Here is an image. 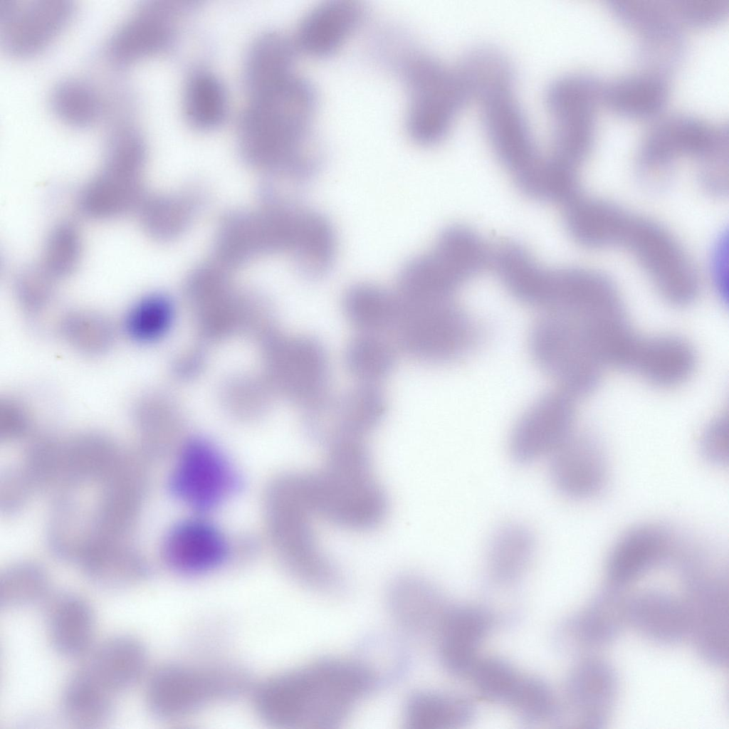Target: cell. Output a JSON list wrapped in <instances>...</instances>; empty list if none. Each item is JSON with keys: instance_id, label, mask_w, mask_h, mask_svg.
Listing matches in <instances>:
<instances>
[{"instance_id": "cell-21", "label": "cell", "mask_w": 729, "mask_h": 729, "mask_svg": "<svg viewBox=\"0 0 729 729\" xmlns=\"http://www.w3.org/2000/svg\"><path fill=\"white\" fill-rule=\"evenodd\" d=\"M696 364L693 347L673 335H637L624 370L659 388L677 387L688 379Z\"/></svg>"}, {"instance_id": "cell-41", "label": "cell", "mask_w": 729, "mask_h": 729, "mask_svg": "<svg viewBox=\"0 0 729 729\" xmlns=\"http://www.w3.org/2000/svg\"><path fill=\"white\" fill-rule=\"evenodd\" d=\"M396 346L384 335L360 332L346 347L345 365L359 382L379 384L394 369Z\"/></svg>"}, {"instance_id": "cell-35", "label": "cell", "mask_w": 729, "mask_h": 729, "mask_svg": "<svg viewBox=\"0 0 729 729\" xmlns=\"http://www.w3.org/2000/svg\"><path fill=\"white\" fill-rule=\"evenodd\" d=\"M114 696L83 667L69 679L63 690L62 711L76 727L97 728L112 718Z\"/></svg>"}, {"instance_id": "cell-39", "label": "cell", "mask_w": 729, "mask_h": 729, "mask_svg": "<svg viewBox=\"0 0 729 729\" xmlns=\"http://www.w3.org/2000/svg\"><path fill=\"white\" fill-rule=\"evenodd\" d=\"M471 706L464 699L436 691L411 694L403 710V722L409 729H444L466 723Z\"/></svg>"}, {"instance_id": "cell-43", "label": "cell", "mask_w": 729, "mask_h": 729, "mask_svg": "<svg viewBox=\"0 0 729 729\" xmlns=\"http://www.w3.org/2000/svg\"><path fill=\"white\" fill-rule=\"evenodd\" d=\"M172 308L169 300L157 294L142 297L127 311L124 330L137 343H150L165 335L172 321Z\"/></svg>"}, {"instance_id": "cell-10", "label": "cell", "mask_w": 729, "mask_h": 729, "mask_svg": "<svg viewBox=\"0 0 729 729\" xmlns=\"http://www.w3.org/2000/svg\"><path fill=\"white\" fill-rule=\"evenodd\" d=\"M604 86L594 77L582 73L560 75L545 91L552 118L549 159L572 170H580L592 145L595 110L603 100Z\"/></svg>"}, {"instance_id": "cell-45", "label": "cell", "mask_w": 729, "mask_h": 729, "mask_svg": "<svg viewBox=\"0 0 729 729\" xmlns=\"http://www.w3.org/2000/svg\"><path fill=\"white\" fill-rule=\"evenodd\" d=\"M82 243L78 229L68 223L56 226L48 235L41 267L54 279L70 275L77 267Z\"/></svg>"}, {"instance_id": "cell-27", "label": "cell", "mask_w": 729, "mask_h": 729, "mask_svg": "<svg viewBox=\"0 0 729 729\" xmlns=\"http://www.w3.org/2000/svg\"><path fill=\"white\" fill-rule=\"evenodd\" d=\"M439 592L426 579L414 574L396 577L387 592V607L397 624L412 636L437 632L446 612Z\"/></svg>"}, {"instance_id": "cell-47", "label": "cell", "mask_w": 729, "mask_h": 729, "mask_svg": "<svg viewBox=\"0 0 729 729\" xmlns=\"http://www.w3.org/2000/svg\"><path fill=\"white\" fill-rule=\"evenodd\" d=\"M48 592V581L43 572L29 566L6 572L0 582V605L16 608L35 604Z\"/></svg>"}, {"instance_id": "cell-7", "label": "cell", "mask_w": 729, "mask_h": 729, "mask_svg": "<svg viewBox=\"0 0 729 729\" xmlns=\"http://www.w3.org/2000/svg\"><path fill=\"white\" fill-rule=\"evenodd\" d=\"M248 678L225 664H169L156 669L147 683L146 703L156 718H185L241 693Z\"/></svg>"}, {"instance_id": "cell-17", "label": "cell", "mask_w": 729, "mask_h": 729, "mask_svg": "<svg viewBox=\"0 0 729 729\" xmlns=\"http://www.w3.org/2000/svg\"><path fill=\"white\" fill-rule=\"evenodd\" d=\"M72 12L66 1H0V23L6 49L24 56L38 52L65 26Z\"/></svg>"}, {"instance_id": "cell-12", "label": "cell", "mask_w": 729, "mask_h": 729, "mask_svg": "<svg viewBox=\"0 0 729 729\" xmlns=\"http://www.w3.org/2000/svg\"><path fill=\"white\" fill-rule=\"evenodd\" d=\"M482 120L493 152L525 196L535 199L545 172V157L512 90L485 98Z\"/></svg>"}, {"instance_id": "cell-36", "label": "cell", "mask_w": 729, "mask_h": 729, "mask_svg": "<svg viewBox=\"0 0 729 729\" xmlns=\"http://www.w3.org/2000/svg\"><path fill=\"white\" fill-rule=\"evenodd\" d=\"M470 98L480 100L495 93L512 90L513 66L498 49L480 46L466 52L456 66Z\"/></svg>"}, {"instance_id": "cell-51", "label": "cell", "mask_w": 729, "mask_h": 729, "mask_svg": "<svg viewBox=\"0 0 729 729\" xmlns=\"http://www.w3.org/2000/svg\"><path fill=\"white\" fill-rule=\"evenodd\" d=\"M145 159V145L139 134L130 128L118 130L107 147L103 168L137 177Z\"/></svg>"}, {"instance_id": "cell-38", "label": "cell", "mask_w": 729, "mask_h": 729, "mask_svg": "<svg viewBox=\"0 0 729 729\" xmlns=\"http://www.w3.org/2000/svg\"><path fill=\"white\" fill-rule=\"evenodd\" d=\"M139 189L137 177L103 169L82 190L80 206L90 217H115L134 207Z\"/></svg>"}, {"instance_id": "cell-54", "label": "cell", "mask_w": 729, "mask_h": 729, "mask_svg": "<svg viewBox=\"0 0 729 729\" xmlns=\"http://www.w3.org/2000/svg\"><path fill=\"white\" fill-rule=\"evenodd\" d=\"M728 437L726 416L711 421L701 436V449L703 456L714 464H726L728 461Z\"/></svg>"}, {"instance_id": "cell-32", "label": "cell", "mask_w": 729, "mask_h": 729, "mask_svg": "<svg viewBox=\"0 0 729 729\" xmlns=\"http://www.w3.org/2000/svg\"><path fill=\"white\" fill-rule=\"evenodd\" d=\"M346 318L360 332L382 334L393 331L401 311L397 292L382 286L357 283L350 287L342 300Z\"/></svg>"}, {"instance_id": "cell-28", "label": "cell", "mask_w": 729, "mask_h": 729, "mask_svg": "<svg viewBox=\"0 0 729 729\" xmlns=\"http://www.w3.org/2000/svg\"><path fill=\"white\" fill-rule=\"evenodd\" d=\"M628 614L629 624L657 644H676L688 634L682 599L664 590L648 589L630 597Z\"/></svg>"}, {"instance_id": "cell-50", "label": "cell", "mask_w": 729, "mask_h": 729, "mask_svg": "<svg viewBox=\"0 0 729 729\" xmlns=\"http://www.w3.org/2000/svg\"><path fill=\"white\" fill-rule=\"evenodd\" d=\"M484 696L505 701L520 673L497 658H478L468 674Z\"/></svg>"}, {"instance_id": "cell-4", "label": "cell", "mask_w": 729, "mask_h": 729, "mask_svg": "<svg viewBox=\"0 0 729 729\" xmlns=\"http://www.w3.org/2000/svg\"><path fill=\"white\" fill-rule=\"evenodd\" d=\"M303 473L287 474L273 486V533L281 561L301 584L330 592L342 584L340 572L318 545Z\"/></svg>"}, {"instance_id": "cell-16", "label": "cell", "mask_w": 729, "mask_h": 729, "mask_svg": "<svg viewBox=\"0 0 729 729\" xmlns=\"http://www.w3.org/2000/svg\"><path fill=\"white\" fill-rule=\"evenodd\" d=\"M577 399L562 390L540 397L521 415L510 439L514 461L527 464L550 456L575 431Z\"/></svg>"}, {"instance_id": "cell-24", "label": "cell", "mask_w": 729, "mask_h": 729, "mask_svg": "<svg viewBox=\"0 0 729 729\" xmlns=\"http://www.w3.org/2000/svg\"><path fill=\"white\" fill-rule=\"evenodd\" d=\"M280 372L284 389L304 408L329 392V357L317 338L301 337L288 341L281 352Z\"/></svg>"}, {"instance_id": "cell-11", "label": "cell", "mask_w": 729, "mask_h": 729, "mask_svg": "<svg viewBox=\"0 0 729 729\" xmlns=\"http://www.w3.org/2000/svg\"><path fill=\"white\" fill-rule=\"evenodd\" d=\"M682 567L688 635L703 661L724 666L729 656L728 575L698 557L686 561Z\"/></svg>"}, {"instance_id": "cell-40", "label": "cell", "mask_w": 729, "mask_h": 729, "mask_svg": "<svg viewBox=\"0 0 729 729\" xmlns=\"http://www.w3.org/2000/svg\"><path fill=\"white\" fill-rule=\"evenodd\" d=\"M295 246L305 276L312 279L326 276L333 266L337 249L335 232L329 219L318 211H305Z\"/></svg>"}, {"instance_id": "cell-37", "label": "cell", "mask_w": 729, "mask_h": 729, "mask_svg": "<svg viewBox=\"0 0 729 729\" xmlns=\"http://www.w3.org/2000/svg\"><path fill=\"white\" fill-rule=\"evenodd\" d=\"M668 94L666 80L658 74L620 78L604 86L603 101L622 115L644 117L664 105Z\"/></svg>"}, {"instance_id": "cell-15", "label": "cell", "mask_w": 729, "mask_h": 729, "mask_svg": "<svg viewBox=\"0 0 729 729\" xmlns=\"http://www.w3.org/2000/svg\"><path fill=\"white\" fill-rule=\"evenodd\" d=\"M240 486L239 476L229 460L201 439L184 445L169 481L174 496L199 513L215 509Z\"/></svg>"}, {"instance_id": "cell-48", "label": "cell", "mask_w": 729, "mask_h": 729, "mask_svg": "<svg viewBox=\"0 0 729 729\" xmlns=\"http://www.w3.org/2000/svg\"><path fill=\"white\" fill-rule=\"evenodd\" d=\"M357 658L372 673L380 686L398 678L407 661L402 646L386 637H374L364 642Z\"/></svg>"}, {"instance_id": "cell-53", "label": "cell", "mask_w": 729, "mask_h": 729, "mask_svg": "<svg viewBox=\"0 0 729 729\" xmlns=\"http://www.w3.org/2000/svg\"><path fill=\"white\" fill-rule=\"evenodd\" d=\"M673 6L679 21L707 25L724 16L728 9V0H681L673 2Z\"/></svg>"}, {"instance_id": "cell-52", "label": "cell", "mask_w": 729, "mask_h": 729, "mask_svg": "<svg viewBox=\"0 0 729 729\" xmlns=\"http://www.w3.org/2000/svg\"><path fill=\"white\" fill-rule=\"evenodd\" d=\"M53 279L41 266L24 270L16 282L18 300L28 308L41 307L50 297Z\"/></svg>"}, {"instance_id": "cell-9", "label": "cell", "mask_w": 729, "mask_h": 729, "mask_svg": "<svg viewBox=\"0 0 729 729\" xmlns=\"http://www.w3.org/2000/svg\"><path fill=\"white\" fill-rule=\"evenodd\" d=\"M614 246L629 250L668 304L684 307L699 292L698 275L676 239L656 222L626 211L616 232Z\"/></svg>"}, {"instance_id": "cell-14", "label": "cell", "mask_w": 729, "mask_h": 729, "mask_svg": "<svg viewBox=\"0 0 729 729\" xmlns=\"http://www.w3.org/2000/svg\"><path fill=\"white\" fill-rule=\"evenodd\" d=\"M718 127L696 117L674 114L660 119L646 132L638 154L639 179L651 191L665 189L674 164L683 156L701 160L714 146Z\"/></svg>"}, {"instance_id": "cell-2", "label": "cell", "mask_w": 729, "mask_h": 729, "mask_svg": "<svg viewBox=\"0 0 729 729\" xmlns=\"http://www.w3.org/2000/svg\"><path fill=\"white\" fill-rule=\"evenodd\" d=\"M325 466L305 472L308 500L316 516L337 527L367 531L379 526L389 508L364 441L334 445Z\"/></svg>"}, {"instance_id": "cell-33", "label": "cell", "mask_w": 729, "mask_h": 729, "mask_svg": "<svg viewBox=\"0 0 729 729\" xmlns=\"http://www.w3.org/2000/svg\"><path fill=\"white\" fill-rule=\"evenodd\" d=\"M536 550L533 532L520 523H508L491 535L486 562L490 577L500 583L518 580L529 567Z\"/></svg>"}, {"instance_id": "cell-18", "label": "cell", "mask_w": 729, "mask_h": 729, "mask_svg": "<svg viewBox=\"0 0 729 729\" xmlns=\"http://www.w3.org/2000/svg\"><path fill=\"white\" fill-rule=\"evenodd\" d=\"M187 8L178 1L145 2L113 35L111 56L125 63L163 51L174 38Z\"/></svg>"}, {"instance_id": "cell-30", "label": "cell", "mask_w": 729, "mask_h": 729, "mask_svg": "<svg viewBox=\"0 0 729 729\" xmlns=\"http://www.w3.org/2000/svg\"><path fill=\"white\" fill-rule=\"evenodd\" d=\"M147 662L143 644L134 637L120 635L103 642L84 668L100 685L115 696L139 681Z\"/></svg>"}, {"instance_id": "cell-1", "label": "cell", "mask_w": 729, "mask_h": 729, "mask_svg": "<svg viewBox=\"0 0 729 729\" xmlns=\"http://www.w3.org/2000/svg\"><path fill=\"white\" fill-rule=\"evenodd\" d=\"M379 686L357 657L323 658L263 681L254 690L253 705L261 718L276 727L327 729Z\"/></svg>"}, {"instance_id": "cell-26", "label": "cell", "mask_w": 729, "mask_h": 729, "mask_svg": "<svg viewBox=\"0 0 729 729\" xmlns=\"http://www.w3.org/2000/svg\"><path fill=\"white\" fill-rule=\"evenodd\" d=\"M622 589L609 584L567 622V635L575 648L596 650L619 636L629 624V597Z\"/></svg>"}, {"instance_id": "cell-44", "label": "cell", "mask_w": 729, "mask_h": 729, "mask_svg": "<svg viewBox=\"0 0 729 729\" xmlns=\"http://www.w3.org/2000/svg\"><path fill=\"white\" fill-rule=\"evenodd\" d=\"M51 103L60 119L76 126L92 123L100 110L99 100L94 91L77 80L59 83L52 92Z\"/></svg>"}, {"instance_id": "cell-8", "label": "cell", "mask_w": 729, "mask_h": 729, "mask_svg": "<svg viewBox=\"0 0 729 729\" xmlns=\"http://www.w3.org/2000/svg\"><path fill=\"white\" fill-rule=\"evenodd\" d=\"M403 74L409 98V135L421 145L439 142L470 98L456 67L419 54L408 59Z\"/></svg>"}, {"instance_id": "cell-55", "label": "cell", "mask_w": 729, "mask_h": 729, "mask_svg": "<svg viewBox=\"0 0 729 729\" xmlns=\"http://www.w3.org/2000/svg\"><path fill=\"white\" fill-rule=\"evenodd\" d=\"M711 272L715 288L723 299L727 298L728 234L717 240L711 256Z\"/></svg>"}, {"instance_id": "cell-42", "label": "cell", "mask_w": 729, "mask_h": 729, "mask_svg": "<svg viewBox=\"0 0 729 729\" xmlns=\"http://www.w3.org/2000/svg\"><path fill=\"white\" fill-rule=\"evenodd\" d=\"M184 110L189 123L201 130L219 126L225 119L227 95L221 80L213 73L197 70L189 78L184 93Z\"/></svg>"}, {"instance_id": "cell-49", "label": "cell", "mask_w": 729, "mask_h": 729, "mask_svg": "<svg viewBox=\"0 0 729 729\" xmlns=\"http://www.w3.org/2000/svg\"><path fill=\"white\" fill-rule=\"evenodd\" d=\"M505 702L531 719L547 718L555 710V697L548 686L526 675L520 674Z\"/></svg>"}, {"instance_id": "cell-3", "label": "cell", "mask_w": 729, "mask_h": 729, "mask_svg": "<svg viewBox=\"0 0 729 729\" xmlns=\"http://www.w3.org/2000/svg\"><path fill=\"white\" fill-rule=\"evenodd\" d=\"M249 97L238 129L243 147L257 156L297 159L318 168V158L300 154L308 141L315 109L312 85L293 75Z\"/></svg>"}, {"instance_id": "cell-29", "label": "cell", "mask_w": 729, "mask_h": 729, "mask_svg": "<svg viewBox=\"0 0 729 729\" xmlns=\"http://www.w3.org/2000/svg\"><path fill=\"white\" fill-rule=\"evenodd\" d=\"M491 625L489 615L478 608L461 607L446 611L437 633L441 659L448 670L468 675L478 658V646Z\"/></svg>"}, {"instance_id": "cell-23", "label": "cell", "mask_w": 729, "mask_h": 729, "mask_svg": "<svg viewBox=\"0 0 729 729\" xmlns=\"http://www.w3.org/2000/svg\"><path fill=\"white\" fill-rule=\"evenodd\" d=\"M567 691L579 723L587 728H602L617 703L618 677L604 659L584 658L570 673Z\"/></svg>"}, {"instance_id": "cell-5", "label": "cell", "mask_w": 729, "mask_h": 729, "mask_svg": "<svg viewBox=\"0 0 729 729\" xmlns=\"http://www.w3.org/2000/svg\"><path fill=\"white\" fill-rule=\"evenodd\" d=\"M399 297L401 311L392 333L397 347L409 357L425 364H445L460 359L475 345L477 330L458 302L456 291L424 301Z\"/></svg>"}, {"instance_id": "cell-13", "label": "cell", "mask_w": 729, "mask_h": 729, "mask_svg": "<svg viewBox=\"0 0 729 729\" xmlns=\"http://www.w3.org/2000/svg\"><path fill=\"white\" fill-rule=\"evenodd\" d=\"M387 400L379 384L360 383L337 394L327 392L305 408L308 437L327 449L364 441L382 421Z\"/></svg>"}, {"instance_id": "cell-6", "label": "cell", "mask_w": 729, "mask_h": 729, "mask_svg": "<svg viewBox=\"0 0 729 729\" xmlns=\"http://www.w3.org/2000/svg\"><path fill=\"white\" fill-rule=\"evenodd\" d=\"M530 331V355L561 390L579 399L597 387L604 366L589 332L566 314L542 310Z\"/></svg>"}, {"instance_id": "cell-25", "label": "cell", "mask_w": 729, "mask_h": 729, "mask_svg": "<svg viewBox=\"0 0 729 729\" xmlns=\"http://www.w3.org/2000/svg\"><path fill=\"white\" fill-rule=\"evenodd\" d=\"M363 16L364 6L357 1L331 0L320 3L300 23L297 45L310 56H329L354 33Z\"/></svg>"}, {"instance_id": "cell-22", "label": "cell", "mask_w": 729, "mask_h": 729, "mask_svg": "<svg viewBox=\"0 0 729 729\" xmlns=\"http://www.w3.org/2000/svg\"><path fill=\"white\" fill-rule=\"evenodd\" d=\"M675 543L671 532L654 524H643L626 531L608 556L609 584L623 588L672 555Z\"/></svg>"}, {"instance_id": "cell-19", "label": "cell", "mask_w": 729, "mask_h": 729, "mask_svg": "<svg viewBox=\"0 0 729 729\" xmlns=\"http://www.w3.org/2000/svg\"><path fill=\"white\" fill-rule=\"evenodd\" d=\"M550 457V475L565 497L582 500L598 494L607 478L606 459L592 436L573 433Z\"/></svg>"}, {"instance_id": "cell-34", "label": "cell", "mask_w": 729, "mask_h": 729, "mask_svg": "<svg viewBox=\"0 0 729 729\" xmlns=\"http://www.w3.org/2000/svg\"><path fill=\"white\" fill-rule=\"evenodd\" d=\"M294 50L283 35L269 32L251 46L245 62L244 80L249 95L273 88L294 75Z\"/></svg>"}, {"instance_id": "cell-31", "label": "cell", "mask_w": 729, "mask_h": 729, "mask_svg": "<svg viewBox=\"0 0 729 729\" xmlns=\"http://www.w3.org/2000/svg\"><path fill=\"white\" fill-rule=\"evenodd\" d=\"M95 627L93 611L83 598L73 594L57 597L48 614L51 643L60 654L75 657L90 647Z\"/></svg>"}, {"instance_id": "cell-46", "label": "cell", "mask_w": 729, "mask_h": 729, "mask_svg": "<svg viewBox=\"0 0 729 729\" xmlns=\"http://www.w3.org/2000/svg\"><path fill=\"white\" fill-rule=\"evenodd\" d=\"M63 335L80 350L99 353L111 345L114 337L112 324L96 313L78 312L68 315L62 325Z\"/></svg>"}, {"instance_id": "cell-20", "label": "cell", "mask_w": 729, "mask_h": 729, "mask_svg": "<svg viewBox=\"0 0 729 729\" xmlns=\"http://www.w3.org/2000/svg\"><path fill=\"white\" fill-rule=\"evenodd\" d=\"M162 549L168 566L185 575L214 570L230 555V545L224 535L199 518L185 520L174 525L165 536Z\"/></svg>"}]
</instances>
